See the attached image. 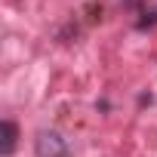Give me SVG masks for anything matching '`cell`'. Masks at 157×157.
<instances>
[{
    "instance_id": "cell-1",
    "label": "cell",
    "mask_w": 157,
    "mask_h": 157,
    "mask_svg": "<svg viewBox=\"0 0 157 157\" xmlns=\"http://www.w3.org/2000/svg\"><path fill=\"white\" fill-rule=\"evenodd\" d=\"M37 157H65V142L59 132H37Z\"/></svg>"
},
{
    "instance_id": "cell-2",
    "label": "cell",
    "mask_w": 157,
    "mask_h": 157,
    "mask_svg": "<svg viewBox=\"0 0 157 157\" xmlns=\"http://www.w3.org/2000/svg\"><path fill=\"white\" fill-rule=\"evenodd\" d=\"M16 142H19V126H16L13 120H3V123H0V154H3V157H13Z\"/></svg>"
}]
</instances>
